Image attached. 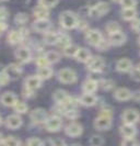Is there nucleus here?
<instances>
[{"label":"nucleus","mask_w":140,"mask_h":146,"mask_svg":"<svg viewBox=\"0 0 140 146\" xmlns=\"http://www.w3.org/2000/svg\"><path fill=\"white\" fill-rule=\"evenodd\" d=\"M59 22H60V24H61L62 28L70 30L76 28V27H78L79 20H78L77 15H74V12H71V11H65V12H62L60 15Z\"/></svg>","instance_id":"f257e3e1"},{"label":"nucleus","mask_w":140,"mask_h":146,"mask_svg":"<svg viewBox=\"0 0 140 146\" xmlns=\"http://www.w3.org/2000/svg\"><path fill=\"white\" fill-rule=\"evenodd\" d=\"M94 126L99 131H105L108 130L112 126V115H106V114H101L96 117L94 121Z\"/></svg>","instance_id":"f03ea898"},{"label":"nucleus","mask_w":140,"mask_h":146,"mask_svg":"<svg viewBox=\"0 0 140 146\" xmlns=\"http://www.w3.org/2000/svg\"><path fill=\"white\" fill-rule=\"evenodd\" d=\"M58 78L59 80L64 84H74L77 81V75L72 69L64 68V69L59 70Z\"/></svg>","instance_id":"7ed1b4c3"},{"label":"nucleus","mask_w":140,"mask_h":146,"mask_svg":"<svg viewBox=\"0 0 140 146\" xmlns=\"http://www.w3.org/2000/svg\"><path fill=\"white\" fill-rule=\"evenodd\" d=\"M110 10V7L106 2H97L94 7L90 8L89 15L91 17H102Z\"/></svg>","instance_id":"20e7f679"},{"label":"nucleus","mask_w":140,"mask_h":146,"mask_svg":"<svg viewBox=\"0 0 140 146\" xmlns=\"http://www.w3.org/2000/svg\"><path fill=\"white\" fill-rule=\"evenodd\" d=\"M85 38H87V42L93 46H99L103 41V36L101 32L97 30H90L85 35Z\"/></svg>","instance_id":"39448f33"},{"label":"nucleus","mask_w":140,"mask_h":146,"mask_svg":"<svg viewBox=\"0 0 140 146\" xmlns=\"http://www.w3.org/2000/svg\"><path fill=\"white\" fill-rule=\"evenodd\" d=\"M61 120L58 117H49L45 121V127L48 132H58L61 127Z\"/></svg>","instance_id":"423d86ee"},{"label":"nucleus","mask_w":140,"mask_h":146,"mask_svg":"<svg viewBox=\"0 0 140 146\" xmlns=\"http://www.w3.org/2000/svg\"><path fill=\"white\" fill-rule=\"evenodd\" d=\"M105 66V63H104V59L102 57H91V59L88 62V69L93 72V73H99L101 72Z\"/></svg>","instance_id":"0eeeda50"},{"label":"nucleus","mask_w":140,"mask_h":146,"mask_svg":"<svg viewBox=\"0 0 140 146\" xmlns=\"http://www.w3.org/2000/svg\"><path fill=\"white\" fill-rule=\"evenodd\" d=\"M140 114L138 111L133 109H128L126 110L123 113V121L127 123V124H135L139 121Z\"/></svg>","instance_id":"6e6552de"},{"label":"nucleus","mask_w":140,"mask_h":146,"mask_svg":"<svg viewBox=\"0 0 140 146\" xmlns=\"http://www.w3.org/2000/svg\"><path fill=\"white\" fill-rule=\"evenodd\" d=\"M30 117L34 123L39 124V123H45L48 115H47V112L44 109H35L31 112Z\"/></svg>","instance_id":"1a4fd4ad"},{"label":"nucleus","mask_w":140,"mask_h":146,"mask_svg":"<svg viewBox=\"0 0 140 146\" xmlns=\"http://www.w3.org/2000/svg\"><path fill=\"white\" fill-rule=\"evenodd\" d=\"M5 73L8 75V77L10 78V80H14V79H18L21 74H22V69L20 66H18L16 64H11V65L7 66L5 68Z\"/></svg>","instance_id":"9d476101"},{"label":"nucleus","mask_w":140,"mask_h":146,"mask_svg":"<svg viewBox=\"0 0 140 146\" xmlns=\"http://www.w3.org/2000/svg\"><path fill=\"white\" fill-rule=\"evenodd\" d=\"M49 28H51V22L48 21V19H37L33 23V29L39 33H46Z\"/></svg>","instance_id":"9b49d317"},{"label":"nucleus","mask_w":140,"mask_h":146,"mask_svg":"<svg viewBox=\"0 0 140 146\" xmlns=\"http://www.w3.org/2000/svg\"><path fill=\"white\" fill-rule=\"evenodd\" d=\"M6 124L9 129L11 130H16L19 129L21 125H22V119L20 115L18 114H11L7 117V121H6Z\"/></svg>","instance_id":"f8f14e48"},{"label":"nucleus","mask_w":140,"mask_h":146,"mask_svg":"<svg viewBox=\"0 0 140 146\" xmlns=\"http://www.w3.org/2000/svg\"><path fill=\"white\" fill-rule=\"evenodd\" d=\"M0 101L6 107H13L18 100H16V96L13 92H9L8 91V92H5L3 95L1 96Z\"/></svg>","instance_id":"ddd939ff"},{"label":"nucleus","mask_w":140,"mask_h":146,"mask_svg":"<svg viewBox=\"0 0 140 146\" xmlns=\"http://www.w3.org/2000/svg\"><path fill=\"white\" fill-rule=\"evenodd\" d=\"M125 41H126L125 34H124L123 32H120V31H117V32H115V33L110 34V41H108V42H110L112 45L119 46V45L125 43Z\"/></svg>","instance_id":"4468645a"},{"label":"nucleus","mask_w":140,"mask_h":146,"mask_svg":"<svg viewBox=\"0 0 140 146\" xmlns=\"http://www.w3.org/2000/svg\"><path fill=\"white\" fill-rule=\"evenodd\" d=\"M82 133V126L79 123H70L69 125H67L66 127V134L67 135H69V136H79V135H81Z\"/></svg>","instance_id":"2eb2a0df"},{"label":"nucleus","mask_w":140,"mask_h":146,"mask_svg":"<svg viewBox=\"0 0 140 146\" xmlns=\"http://www.w3.org/2000/svg\"><path fill=\"white\" fill-rule=\"evenodd\" d=\"M15 57L19 59L20 62H22V63H28V62L31 60L32 55H31V52L28 48L21 47V48H18L15 51Z\"/></svg>","instance_id":"dca6fc26"},{"label":"nucleus","mask_w":140,"mask_h":146,"mask_svg":"<svg viewBox=\"0 0 140 146\" xmlns=\"http://www.w3.org/2000/svg\"><path fill=\"white\" fill-rule=\"evenodd\" d=\"M41 80L42 79L38 76H30L25 80V87L34 91L41 87Z\"/></svg>","instance_id":"f3484780"},{"label":"nucleus","mask_w":140,"mask_h":146,"mask_svg":"<svg viewBox=\"0 0 140 146\" xmlns=\"http://www.w3.org/2000/svg\"><path fill=\"white\" fill-rule=\"evenodd\" d=\"M80 103H82L83 106H85V107H92V106H94L97 101V98H96V96H94L93 94H85L84 92V95L81 96V98H80Z\"/></svg>","instance_id":"a211bd4d"},{"label":"nucleus","mask_w":140,"mask_h":146,"mask_svg":"<svg viewBox=\"0 0 140 146\" xmlns=\"http://www.w3.org/2000/svg\"><path fill=\"white\" fill-rule=\"evenodd\" d=\"M114 97H115V99H117L119 101H126L131 98V92H130V90H128L126 88H119L115 91Z\"/></svg>","instance_id":"6ab92c4d"},{"label":"nucleus","mask_w":140,"mask_h":146,"mask_svg":"<svg viewBox=\"0 0 140 146\" xmlns=\"http://www.w3.org/2000/svg\"><path fill=\"white\" fill-rule=\"evenodd\" d=\"M116 68H117L118 72H122V73H125V72H129L131 68H133V64L129 59L127 58H122L119 59L116 64Z\"/></svg>","instance_id":"aec40b11"},{"label":"nucleus","mask_w":140,"mask_h":146,"mask_svg":"<svg viewBox=\"0 0 140 146\" xmlns=\"http://www.w3.org/2000/svg\"><path fill=\"white\" fill-rule=\"evenodd\" d=\"M74 57H76V59H77L78 62L88 63L89 60L91 59V53H90L87 48H79Z\"/></svg>","instance_id":"412c9836"},{"label":"nucleus","mask_w":140,"mask_h":146,"mask_svg":"<svg viewBox=\"0 0 140 146\" xmlns=\"http://www.w3.org/2000/svg\"><path fill=\"white\" fill-rule=\"evenodd\" d=\"M82 89L85 94H93L97 89V81L93 80V79H88L87 81H84Z\"/></svg>","instance_id":"4be33fe9"},{"label":"nucleus","mask_w":140,"mask_h":146,"mask_svg":"<svg viewBox=\"0 0 140 146\" xmlns=\"http://www.w3.org/2000/svg\"><path fill=\"white\" fill-rule=\"evenodd\" d=\"M22 33H21V31H11L9 34H8V42L10 44H12V45H15V44L20 43L21 42V40H22Z\"/></svg>","instance_id":"5701e85b"},{"label":"nucleus","mask_w":140,"mask_h":146,"mask_svg":"<svg viewBox=\"0 0 140 146\" xmlns=\"http://www.w3.org/2000/svg\"><path fill=\"white\" fill-rule=\"evenodd\" d=\"M120 133L124 137H133L136 135V129H135L133 124L125 123V125H123L120 129Z\"/></svg>","instance_id":"b1692460"},{"label":"nucleus","mask_w":140,"mask_h":146,"mask_svg":"<svg viewBox=\"0 0 140 146\" xmlns=\"http://www.w3.org/2000/svg\"><path fill=\"white\" fill-rule=\"evenodd\" d=\"M48 15H49L48 8L44 7V6H42V5L37 6V7L34 9V17H35L36 19H47V18H48Z\"/></svg>","instance_id":"393cba45"},{"label":"nucleus","mask_w":140,"mask_h":146,"mask_svg":"<svg viewBox=\"0 0 140 146\" xmlns=\"http://www.w3.org/2000/svg\"><path fill=\"white\" fill-rule=\"evenodd\" d=\"M53 75V69L48 66H44V67H38L37 69V76L41 79H48L51 78Z\"/></svg>","instance_id":"a878e982"},{"label":"nucleus","mask_w":140,"mask_h":146,"mask_svg":"<svg viewBox=\"0 0 140 146\" xmlns=\"http://www.w3.org/2000/svg\"><path fill=\"white\" fill-rule=\"evenodd\" d=\"M136 15H137V12L135 10V8H124L123 11H122V17L124 20H127V21H131V20H135L136 19Z\"/></svg>","instance_id":"bb28decb"},{"label":"nucleus","mask_w":140,"mask_h":146,"mask_svg":"<svg viewBox=\"0 0 140 146\" xmlns=\"http://www.w3.org/2000/svg\"><path fill=\"white\" fill-rule=\"evenodd\" d=\"M58 37H59V35L57 34V33L52 32V31H47V32L45 33L44 42L47 44H49V45H54V44L57 43Z\"/></svg>","instance_id":"cd10ccee"},{"label":"nucleus","mask_w":140,"mask_h":146,"mask_svg":"<svg viewBox=\"0 0 140 146\" xmlns=\"http://www.w3.org/2000/svg\"><path fill=\"white\" fill-rule=\"evenodd\" d=\"M70 41H71V40H70V37L68 36V35L62 34V35H59L58 41H57L56 45H57L58 47H60V48H62V50H64L65 47H67L68 45H70V44H71Z\"/></svg>","instance_id":"c85d7f7f"},{"label":"nucleus","mask_w":140,"mask_h":146,"mask_svg":"<svg viewBox=\"0 0 140 146\" xmlns=\"http://www.w3.org/2000/svg\"><path fill=\"white\" fill-rule=\"evenodd\" d=\"M45 57L47 58V60H48L49 64H54V63H57V62L59 60L60 55H59V53H57V52L49 51L45 54Z\"/></svg>","instance_id":"c756f323"},{"label":"nucleus","mask_w":140,"mask_h":146,"mask_svg":"<svg viewBox=\"0 0 140 146\" xmlns=\"http://www.w3.org/2000/svg\"><path fill=\"white\" fill-rule=\"evenodd\" d=\"M78 50H79V47H77L76 45L70 44V45H68L67 47L64 48V54H65V56H67V57H74V56H76Z\"/></svg>","instance_id":"7c9ffc66"},{"label":"nucleus","mask_w":140,"mask_h":146,"mask_svg":"<svg viewBox=\"0 0 140 146\" xmlns=\"http://www.w3.org/2000/svg\"><path fill=\"white\" fill-rule=\"evenodd\" d=\"M67 95L66 91H64V90H57V91H55V94H54V99H55V101L59 104H61V103L64 102L65 100L67 99Z\"/></svg>","instance_id":"2f4dec72"},{"label":"nucleus","mask_w":140,"mask_h":146,"mask_svg":"<svg viewBox=\"0 0 140 146\" xmlns=\"http://www.w3.org/2000/svg\"><path fill=\"white\" fill-rule=\"evenodd\" d=\"M13 108H14L16 113H25L29 109L28 104L25 102H23V101H16V103L13 106Z\"/></svg>","instance_id":"473e14b6"},{"label":"nucleus","mask_w":140,"mask_h":146,"mask_svg":"<svg viewBox=\"0 0 140 146\" xmlns=\"http://www.w3.org/2000/svg\"><path fill=\"white\" fill-rule=\"evenodd\" d=\"M2 144H5V145L7 146H16V145H20L21 142L16 139V137H14V136H8V137H6V139H3Z\"/></svg>","instance_id":"72a5a7b5"},{"label":"nucleus","mask_w":140,"mask_h":146,"mask_svg":"<svg viewBox=\"0 0 140 146\" xmlns=\"http://www.w3.org/2000/svg\"><path fill=\"white\" fill-rule=\"evenodd\" d=\"M106 31H107L108 34H112V33H115L117 31H120V27H119V24L116 23V22H110L106 25Z\"/></svg>","instance_id":"f704fd0d"},{"label":"nucleus","mask_w":140,"mask_h":146,"mask_svg":"<svg viewBox=\"0 0 140 146\" xmlns=\"http://www.w3.org/2000/svg\"><path fill=\"white\" fill-rule=\"evenodd\" d=\"M28 20H29V17L26 13H18L14 18L15 23H18V24H24L28 22Z\"/></svg>","instance_id":"c9c22d12"},{"label":"nucleus","mask_w":140,"mask_h":146,"mask_svg":"<svg viewBox=\"0 0 140 146\" xmlns=\"http://www.w3.org/2000/svg\"><path fill=\"white\" fill-rule=\"evenodd\" d=\"M58 1L59 0H39V5H42V6L49 9V8L55 7L58 3Z\"/></svg>","instance_id":"e433bc0d"},{"label":"nucleus","mask_w":140,"mask_h":146,"mask_svg":"<svg viewBox=\"0 0 140 146\" xmlns=\"http://www.w3.org/2000/svg\"><path fill=\"white\" fill-rule=\"evenodd\" d=\"M103 143H104V139L101 136H99V135H94V136H92L91 139H90V144L93 146H100L102 145Z\"/></svg>","instance_id":"4c0bfd02"},{"label":"nucleus","mask_w":140,"mask_h":146,"mask_svg":"<svg viewBox=\"0 0 140 146\" xmlns=\"http://www.w3.org/2000/svg\"><path fill=\"white\" fill-rule=\"evenodd\" d=\"M119 2L123 8H135L137 5V0H120Z\"/></svg>","instance_id":"58836bf2"},{"label":"nucleus","mask_w":140,"mask_h":146,"mask_svg":"<svg viewBox=\"0 0 140 146\" xmlns=\"http://www.w3.org/2000/svg\"><path fill=\"white\" fill-rule=\"evenodd\" d=\"M64 114H65L67 117L71 119V120H74V119H77V117H79V112H78L76 109L67 110V111H65V113H64Z\"/></svg>","instance_id":"ea45409f"},{"label":"nucleus","mask_w":140,"mask_h":146,"mask_svg":"<svg viewBox=\"0 0 140 146\" xmlns=\"http://www.w3.org/2000/svg\"><path fill=\"white\" fill-rule=\"evenodd\" d=\"M101 87L103 88L104 90H110V89H112V88L114 87V81L112 80H102L101 81Z\"/></svg>","instance_id":"a19ab883"},{"label":"nucleus","mask_w":140,"mask_h":146,"mask_svg":"<svg viewBox=\"0 0 140 146\" xmlns=\"http://www.w3.org/2000/svg\"><path fill=\"white\" fill-rule=\"evenodd\" d=\"M9 80H10V78L8 77L7 74L5 73V70L3 72H0V86L1 87L2 86H6Z\"/></svg>","instance_id":"79ce46f5"},{"label":"nucleus","mask_w":140,"mask_h":146,"mask_svg":"<svg viewBox=\"0 0 140 146\" xmlns=\"http://www.w3.org/2000/svg\"><path fill=\"white\" fill-rule=\"evenodd\" d=\"M48 60L45 56H41L36 59V65L37 67H44V66H48Z\"/></svg>","instance_id":"37998d69"},{"label":"nucleus","mask_w":140,"mask_h":146,"mask_svg":"<svg viewBox=\"0 0 140 146\" xmlns=\"http://www.w3.org/2000/svg\"><path fill=\"white\" fill-rule=\"evenodd\" d=\"M26 144L30 146H38V145H43V142L39 139H37V137H32V139H30L26 142Z\"/></svg>","instance_id":"c03bdc74"},{"label":"nucleus","mask_w":140,"mask_h":146,"mask_svg":"<svg viewBox=\"0 0 140 146\" xmlns=\"http://www.w3.org/2000/svg\"><path fill=\"white\" fill-rule=\"evenodd\" d=\"M123 145H135L136 141L133 137H124V141L122 142Z\"/></svg>","instance_id":"a18cd8bd"},{"label":"nucleus","mask_w":140,"mask_h":146,"mask_svg":"<svg viewBox=\"0 0 140 146\" xmlns=\"http://www.w3.org/2000/svg\"><path fill=\"white\" fill-rule=\"evenodd\" d=\"M131 28H133L136 32L140 33V19H138V20H135V21L131 23Z\"/></svg>","instance_id":"49530a36"},{"label":"nucleus","mask_w":140,"mask_h":146,"mask_svg":"<svg viewBox=\"0 0 140 146\" xmlns=\"http://www.w3.org/2000/svg\"><path fill=\"white\" fill-rule=\"evenodd\" d=\"M131 76H133V78L135 79V80L140 81V70L139 69L135 68V70H133V73H131Z\"/></svg>","instance_id":"de8ad7c7"},{"label":"nucleus","mask_w":140,"mask_h":146,"mask_svg":"<svg viewBox=\"0 0 140 146\" xmlns=\"http://www.w3.org/2000/svg\"><path fill=\"white\" fill-rule=\"evenodd\" d=\"M32 94H33V90H31V89H29V88L24 87V89H23V97L30 98V97H32Z\"/></svg>","instance_id":"09e8293b"},{"label":"nucleus","mask_w":140,"mask_h":146,"mask_svg":"<svg viewBox=\"0 0 140 146\" xmlns=\"http://www.w3.org/2000/svg\"><path fill=\"white\" fill-rule=\"evenodd\" d=\"M51 143H52L53 145H65V144H66L65 141H62V139H51Z\"/></svg>","instance_id":"8fccbe9b"},{"label":"nucleus","mask_w":140,"mask_h":146,"mask_svg":"<svg viewBox=\"0 0 140 146\" xmlns=\"http://www.w3.org/2000/svg\"><path fill=\"white\" fill-rule=\"evenodd\" d=\"M7 10L5 9V8H0V18H1V20L2 19H5V18H7Z\"/></svg>","instance_id":"3c124183"},{"label":"nucleus","mask_w":140,"mask_h":146,"mask_svg":"<svg viewBox=\"0 0 140 146\" xmlns=\"http://www.w3.org/2000/svg\"><path fill=\"white\" fill-rule=\"evenodd\" d=\"M5 30H7V24L0 20V32H3Z\"/></svg>","instance_id":"603ef678"},{"label":"nucleus","mask_w":140,"mask_h":146,"mask_svg":"<svg viewBox=\"0 0 140 146\" xmlns=\"http://www.w3.org/2000/svg\"><path fill=\"white\" fill-rule=\"evenodd\" d=\"M2 142H3V139H2V134L0 133V144H1Z\"/></svg>","instance_id":"864d4df0"},{"label":"nucleus","mask_w":140,"mask_h":146,"mask_svg":"<svg viewBox=\"0 0 140 146\" xmlns=\"http://www.w3.org/2000/svg\"><path fill=\"white\" fill-rule=\"evenodd\" d=\"M136 68H137V69H139V70H140V64H139V65H138V66H137Z\"/></svg>","instance_id":"5fc2aeb1"},{"label":"nucleus","mask_w":140,"mask_h":146,"mask_svg":"<svg viewBox=\"0 0 140 146\" xmlns=\"http://www.w3.org/2000/svg\"><path fill=\"white\" fill-rule=\"evenodd\" d=\"M2 124V119H1V117H0V125Z\"/></svg>","instance_id":"6e6d98bb"},{"label":"nucleus","mask_w":140,"mask_h":146,"mask_svg":"<svg viewBox=\"0 0 140 146\" xmlns=\"http://www.w3.org/2000/svg\"><path fill=\"white\" fill-rule=\"evenodd\" d=\"M113 1H114V2H119L120 0H113Z\"/></svg>","instance_id":"4d7b16f0"},{"label":"nucleus","mask_w":140,"mask_h":146,"mask_svg":"<svg viewBox=\"0 0 140 146\" xmlns=\"http://www.w3.org/2000/svg\"><path fill=\"white\" fill-rule=\"evenodd\" d=\"M3 1H7V0H0V2H3Z\"/></svg>","instance_id":"13d9d810"},{"label":"nucleus","mask_w":140,"mask_h":146,"mask_svg":"<svg viewBox=\"0 0 140 146\" xmlns=\"http://www.w3.org/2000/svg\"><path fill=\"white\" fill-rule=\"evenodd\" d=\"M139 44H140V37H139Z\"/></svg>","instance_id":"bf43d9fd"},{"label":"nucleus","mask_w":140,"mask_h":146,"mask_svg":"<svg viewBox=\"0 0 140 146\" xmlns=\"http://www.w3.org/2000/svg\"><path fill=\"white\" fill-rule=\"evenodd\" d=\"M0 20H1V18H0Z\"/></svg>","instance_id":"052dcab7"}]
</instances>
